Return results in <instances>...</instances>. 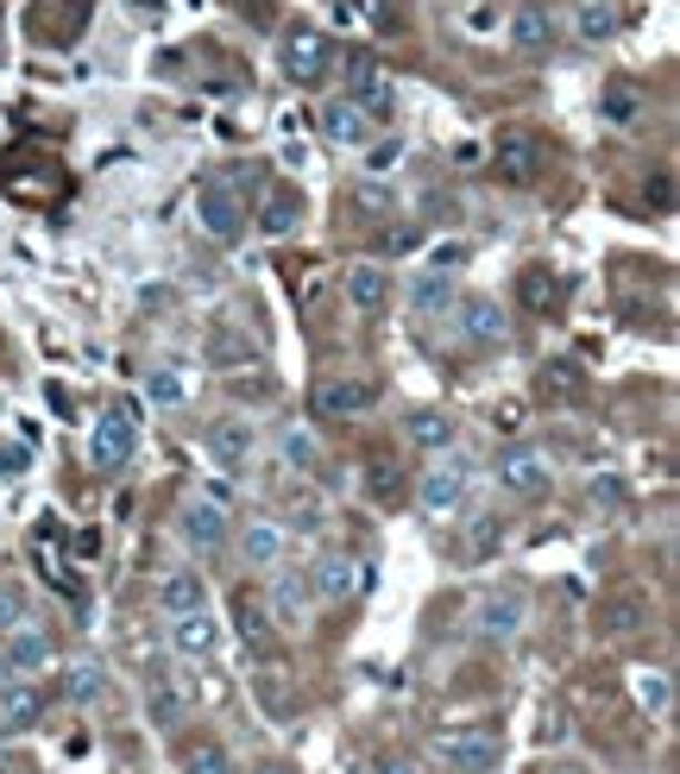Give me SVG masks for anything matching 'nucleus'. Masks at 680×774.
<instances>
[{
  "label": "nucleus",
  "mask_w": 680,
  "mask_h": 774,
  "mask_svg": "<svg viewBox=\"0 0 680 774\" xmlns=\"http://www.w3.org/2000/svg\"><path fill=\"white\" fill-rule=\"evenodd\" d=\"M435 755H442L447 774H491V768H498V755H505V743H498L486 724H467V731H442V736H435Z\"/></svg>",
  "instance_id": "1"
},
{
  "label": "nucleus",
  "mask_w": 680,
  "mask_h": 774,
  "mask_svg": "<svg viewBox=\"0 0 680 774\" xmlns=\"http://www.w3.org/2000/svg\"><path fill=\"white\" fill-rule=\"evenodd\" d=\"M51 655H58V642H51V630L26 618L20 630H7V636H0V686H7V680L39 674V668H44Z\"/></svg>",
  "instance_id": "2"
},
{
  "label": "nucleus",
  "mask_w": 680,
  "mask_h": 774,
  "mask_svg": "<svg viewBox=\"0 0 680 774\" xmlns=\"http://www.w3.org/2000/svg\"><path fill=\"white\" fill-rule=\"evenodd\" d=\"M133 447H139L133 409H108V416H95V428H89V460H95V472H120V466L133 460Z\"/></svg>",
  "instance_id": "3"
},
{
  "label": "nucleus",
  "mask_w": 680,
  "mask_h": 774,
  "mask_svg": "<svg viewBox=\"0 0 680 774\" xmlns=\"http://www.w3.org/2000/svg\"><path fill=\"white\" fill-rule=\"evenodd\" d=\"M491 164H498L505 183H536V176H542V139L529 133V126H498Z\"/></svg>",
  "instance_id": "4"
},
{
  "label": "nucleus",
  "mask_w": 680,
  "mask_h": 774,
  "mask_svg": "<svg viewBox=\"0 0 680 774\" xmlns=\"http://www.w3.org/2000/svg\"><path fill=\"white\" fill-rule=\"evenodd\" d=\"M548 479H555V460H548V447H505L498 454V485L505 491H517V498H536V491H548Z\"/></svg>",
  "instance_id": "5"
},
{
  "label": "nucleus",
  "mask_w": 680,
  "mask_h": 774,
  "mask_svg": "<svg viewBox=\"0 0 680 774\" xmlns=\"http://www.w3.org/2000/svg\"><path fill=\"white\" fill-rule=\"evenodd\" d=\"M309 404H315L322 422H347V416H366V409L378 404V385H372V378H322Z\"/></svg>",
  "instance_id": "6"
},
{
  "label": "nucleus",
  "mask_w": 680,
  "mask_h": 774,
  "mask_svg": "<svg viewBox=\"0 0 680 774\" xmlns=\"http://www.w3.org/2000/svg\"><path fill=\"white\" fill-rule=\"evenodd\" d=\"M334 70V44L315 32V26H296L284 32V77L291 82H322Z\"/></svg>",
  "instance_id": "7"
},
{
  "label": "nucleus",
  "mask_w": 680,
  "mask_h": 774,
  "mask_svg": "<svg viewBox=\"0 0 680 774\" xmlns=\"http://www.w3.org/2000/svg\"><path fill=\"white\" fill-rule=\"evenodd\" d=\"M195 221L214 233V240H234L240 221H246V208H240V195L227 176H214V183H202V195H195Z\"/></svg>",
  "instance_id": "8"
},
{
  "label": "nucleus",
  "mask_w": 680,
  "mask_h": 774,
  "mask_svg": "<svg viewBox=\"0 0 680 774\" xmlns=\"http://www.w3.org/2000/svg\"><path fill=\"white\" fill-rule=\"evenodd\" d=\"M524 618H529L524 592H491V599H479V611H473V630H479L486 642H505V636L524 630Z\"/></svg>",
  "instance_id": "9"
},
{
  "label": "nucleus",
  "mask_w": 680,
  "mask_h": 774,
  "mask_svg": "<svg viewBox=\"0 0 680 774\" xmlns=\"http://www.w3.org/2000/svg\"><path fill=\"white\" fill-rule=\"evenodd\" d=\"M44 705H51L44 686H32V680H7V686H0V736L44 724Z\"/></svg>",
  "instance_id": "10"
},
{
  "label": "nucleus",
  "mask_w": 680,
  "mask_h": 774,
  "mask_svg": "<svg viewBox=\"0 0 680 774\" xmlns=\"http://www.w3.org/2000/svg\"><path fill=\"white\" fill-rule=\"evenodd\" d=\"M416 498H423L428 517H447L454 503L467 498V466H460V460H435L423 472V485H416Z\"/></svg>",
  "instance_id": "11"
},
{
  "label": "nucleus",
  "mask_w": 680,
  "mask_h": 774,
  "mask_svg": "<svg viewBox=\"0 0 680 774\" xmlns=\"http://www.w3.org/2000/svg\"><path fill=\"white\" fill-rule=\"evenodd\" d=\"M347 101H353V108H366V114L385 126V114L397 108V89H390V77L372 58H359V63H353V82H347Z\"/></svg>",
  "instance_id": "12"
},
{
  "label": "nucleus",
  "mask_w": 680,
  "mask_h": 774,
  "mask_svg": "<svg viewBox=\"0 0 680 774\" xmlns=\"http://www.w3.org/2000/svg\"><path fill=\"white\" fill-rule=\"evenodd\" d=\"M649 618H656V611H649V599H642V592H618V599L599 604V630H605V636H618V642L642 636V630H649Z\"/></svg>",
  "instance_id": "13"
},
{
  "label": "nucleus",
  "mask_w": 680,
  "mask_h": 774,
  "mask_svg": "<svg viewBox=\"0 0 680 774\" xmlns=\"http://www.w3.org/2000/svg\"><path fill=\"white\" fill-rule=\"evenodd\" d=\"M158 604H164L171 618H190V611H209V585H202V573H190V567H171V573L158 580Z\"/></svg>",
  "instance_id": "14"
},
{
  "label": "nucleus",
  "mask_w": 680,
  "mask_h": 774,
  "mask_svg": "<svg viewBox=\"0 0 680 774\" xmlns=\"http://www.w3.org/2000/svg\"><path fill=\"white\" fill-rule=\"evenodd\" d=\"M341 296H347V309L378 315L390 303V272H378V265H353V272L341 277Z\"/></svg>",
  "instance_id": "15"
},
{
  "label": "nucleus",
  "mask_w": 680,
  "mask_h": 774,
  "mask_svg": "<svg viewBox=\"0 0 680 774\" xmlns=\"http://www.w3.org/2000/svg\"><path fill=\"white\" fill-rule=\"evenodd\" d=\"M145 717H152L158 731H183V724H190V693H183L171 674H158L152 686H145Z\"/></svg>",
  "instance_id": "16"
},
{
  "label": "nucleus",
  "mask_w": 680,
  "mask_h": 774,
  "mask_svg": "<svg viewBox=\"0 0 680 774\" xmlns=\"http://www.w3.org/2000/svg\"><path fill=\"white\" fill-rule=\"evenodd\" d=\"M322 133H328L334 145H366V139L378 133V120H372L366 108H353V101L341 95V101H328V108H322Z\"/></svg>",
  "instance_id": "17"
},
{
  "label": "nucleus",
  "mask_w": 680,
  "mask_h": 774,
  "mask_svg": "<svg viewBox=\"0 0 680 774\" xmlns=\"http://www.w3.org/2000/svg\"><path fill=\"white\" fill-rule=\"evenodd\" d=\"M183 542L202 548V554L227 542V517H221V503H214V498H195L190 510H183Z\"/></svg>",
  "instance_id": "18"
},
{
  "label": "nucleus",
  "mask_w": 680,
  "mask_h": 774,
  "mask_svg": "<svg viewBox=\"0 0 680 774\" xmlns=\"http://www.w3.org/2000/svg\"><path fill=\"white\" fill-rule=\"evenodd\" d=\"M240 554H246V567H277V554H284V529L265 523V517H246V523H240Z\"/></svg>",
  "instance_id": "19"
},
{
  "label": "nucleus",
  "mask_w": 680,
  "mask_h": 774,
  "mask_svg": "<svg viewBox=\"0 0 680 774\" xmlns=\"http://www.w3.org/2000/svg\"><path fill=\"white\" fill-rule=\"evenodd\" d=\"M209 454L221 466H246L253 460V422H234V416L227 422H209Z\"/></svg>",
  "instance_id": "20"
},
{
  "label": "nucleus",
  "mask_w": 680,
  "mask_h": 774,
  "mask_svg": "<svg viewBox=\"0 0 680 774\" xmlns=\"http://www.w3.org/2000/svg\"><path fill=\"white\" fill-rule=\"evenodd\" d=\"M296 221H303V195L296 190H272L265 202H258V233H265V240L296 233Z\"/></svg>",
  "instance_id": "21"
},
{
  "label": "nucleus",
  "mask_w": 680,
  "mask_h": 774,
  "mask_svg": "<svg viewBox=\"0 0 680 774\" xmlns=\"http://www.w3.org/2000/svg\"><path fill=\"white\" fill-rule=\"evenodd\" d=\"M315 592H322V599H347V592H359V561L341 554V548L322 554V561H315Z\"/></svg>",
  "instance_id": "22"
},
{
  "label": "nucleus",
  "mask_w": 680,
  "mask_h": 774,
  "mask_svg": "<svg viewBox=\"0 0 680 774\" xmlns=\"http://www.w3.org/2000/svg\"><path fill=\"white\" fill-rule=\"evenodd\" d=\"M510 44H517V51H529V58H536V51H548V44H555V20H548L542 7H517V20H510Z\"/></svg>",
  "instance_id": "23"
},
{
  "label": "nucleus",
  "mask_w": 680,
  "mask_h": 774,
  "mask_svg": "<svg viewBox=\"0 0 680 774\" xmlns=\"http://www.w3.org/2000/svg\"><path fill=\"white\" fill-rule=\"evenodd\" d=\"M517 291H524V309H529V315L561 309V277H555V272H542V265H529V272L517 277Z\"/></svg>",
  "instance_id": "24"
},
{
  "label": "nucleus",
  "mask_w": 680,
  "mask_h": 774,
  "mask_svg": "<svg viewBox=\"0 0 680 774\" xmlns=\"http://www.w3.org/2000/svg\"><path fill=\"white\" fill-rule=\"evenodd\" d=\"M467 340H479V347H491V340H505V315H498V303L491 296H467Z\"/></svg>",
  "instance_id": "25"
},
{
  "label": "nucleus",
  "mask_w": 680,
  "mask_h": 774,
  "mask_svg": "<svg viewBox=\"0 0 680 774\" xmlns=\"http://www.w3.org/2000/svg\"><path fill=\"white\" fill-rule=\"evenodd\" d=\"M171 642H176V655H209L214 649V618L209 611H190V618H176V630H171Z\"/></svg>",
  "instance_id": "26"
},
{
  "label": "nucleus",
  "mask_w": 680,
  "mask_h": 774,
  "mask_svg": "<svg viewBox=\"0 0 680 774\" xmlns=\"http://www.w3.org/2000/svg\"><path fill=\"white\" fill-rule=\"evenodd\" d=\"M183 774H234V755L214 736H195V743H183Z\"/></svg>",
  "instance_id": "27"
},
{
  "label": "nucleus",
  "mask_w": 680,
  "mask_h": 774,
  "mask_svg": "<svg viewBox=\"0 0 680 774\" xmlns=\"http://www.w3.org/2000/svg\"><path fill=\"white\" fill-rule=\"evenodd\" d=\"M599 114L611 120V126H637L642 114V95L630 89V82H605V95H599Z\"/></svg>",
  "instance_id": "28"
},
{
  "label": "nucleus",
  "mask_w": 680,
  "mask_h": 774,
  "mask_svg": "<svg viewBox=\"0 0 680 774\" xmlns=\"http://www.w3.org/2000/svg\"><path fill=\"white\" fill-rule=\"evenodd\" d=\"M303 599H309V580H303V573H284V580H277V592H272V611L284 623H296V618H303Z\"/></svg>",
  "instance_id": "29"
},
{
  "label": "nucleus",
  "mask_w": 680,
  "mask_h": 774,
  "mask_svg": "<svg viewBox=\"0 0 680 774\" xmlns=\"http://www.w3.org/2000/svg\"><path fill=\"white\" fill-rule=\"evenodd\" d=\"M611 32H618V7H611V0H586L580 7V39H611Z\"/></svg>",
  "instance_id": "30"
},
{
  "label": "nucleus",
  "mask_w": 680,
  "mask_h": 774,
  "mask_svg": "<svg viewBox=\"0 0 680 774\" xmlns=\"http://www.w3.org/2000/svg\"><path fill=\"white\" fill-rule=\"evenodd\" d=\"M26 618H32V599H26V585H20V580H0V636H7V630H20Z\"/></svg>",
  "instance_id": "31"
},
{
  "label": "nucleus",
  "mask_w": 680,
  "mask_h": 774,
  "mask_svg": "<svg viewBox=\"0 0 680 774\" xmlns=\"http://www.w3.org/2000/svg\"><path fill=\"white\" fill-rule=\"evenodd\" d=\"M409 441H416V447H447V441H454V422H447L442 409H423V416L409 422Z\"/></svg>",
  "instance_id": "32"
},
{
  "label": "nucleus",
  "mask_w": 680,
  "mask_h": 774,
  "mask_svg": "<svg viewBox=\"0 0 680 774\" xmlns=\"http://www.w3.org/2000/svg\"><path fill=\"white\" fill-rule=\"evenodd\" d=\"M240 636H246V649H265V642H272V630H265V611H258V604H246L240 599Z\"/></svg>",
  "instance_id": "33"
},
{
  "label": "nucleus",
  "mask_w": 680,
  "mask_h": 774,
  "mask_svg": "<svg viewBox=\"0 0 680 774\" xmlns=\"http://www.w3.org/2000/svg\"><path fill=\"white\" fill-rule=\"evenodd\" d=\"M95 693H101V668H95V661H77V668H70V699L89 705Z\"/></svg>",
  "instance_id": "34"
},
{
  "label": "nucleus",
  "mask_w": 680,
  "mask_h": 774,
  "mask_svg": "<svg viewBox=\"0 0 680 774\" xmlns=\"http://www.w3.org/2000/svg\"><path fill=\"white\" fill-rule=\"evenodd\" d=\"M548 390H555V397H580V371H574V366H548L542 371V397H548Z\"/></svg>",
  "instance_id": "35"
},
{
  "label": "nucleus",
  "mask_w": 680,
  "mask_h": 774,
  "mask_svg": "<svg viewBox=\"0 0 680 774\" xmlns=\"http://www.w3.org/2000/svg\"><path fill=\"white\" fill-rule=\"evenodd\" d=\"M637 699L649 705V712H661V705H668V680H661V674H637Z\"/></svg>",
  "instance_id": "36"
},
{
  "label": "nucleus",
  "mask_w": 680,
  "mask_h": 774,
  "mask_svg": "<svg viewBox=\"0 0 680 774\" xmlns=\"http://www.w3.org/2000/svg\"><path fill=\"white\" fill-rule=\"evenodd\" d=\"M284 454H291L296 466H315V441H309V435H296V428L284 435Z\"/></svg>",
  "instance_id": "37"
},
{
  "label": "nucleus",
  "mask_w": 680,
  "mask_h": 774,
  "mask_svg": "<svg viewBox=\"0 0 680 774\" xmlns=\"http://www.w3.org/2000/svg\"><path fill=\"white\" fill-rule=\"evenodd\" d=\"M442 296H447L442 277H423V284H416V309H442Z\"/></svg>",
  "instance_id": "38"
},
{
  "label": "nucleus",
  "mask_w": 680,
  "mask_h": 774,
  "mask_svg": "<svg viewBox=\"0 0 680 774\" xmlns=\"http://www.w3.org/2000/svg\"><path fill=\"white\" fill-rule=\"evenodd\" d=\"M372 774H416V762H409V755H385Z\"/></svg>",
  "instance_id": "39"
},
{
  "label": "nucleus",
  "mask_w": 680,
  "mask_h": 774,
  "mask_svg": "<svg viewBox=\"0 0 680 774\" xmlns=\"http://www.w3.org/2000/svg\"><path fill=\"white\" fill-rule=\"evenodd\" d=\"M649 195H656L661 208H668V202H674V176H656V183H649Z\"/></svg>",
  "instance_id": "40"
},
{
  "label": "nucleus",
  "mask_w": 680,
  "mask_h": 774,
  "mask_svg": "<svg viewBox=\"0 0 680 774\" xmlns=\"http://www.w3.org/2000/svg\"><path fill=\"white\" fill-rule=\"evenodd\" d=\"M258 774H296V768H291V762H265Z\"/></svg>",
  "instance_id": "41"
}]
</instances>
